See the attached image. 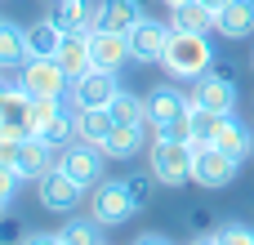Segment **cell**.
Instances as JSON below:
<instances>
[{
  "instance_id": "obj_33",
  "label": "cell",
  "mask_w": 254,
  "mask_h": 245,
  "mask_svg": "<svg viewBox=\"0 0 254 245\" xmlns=\"http://www.w3.org/2000/svg\"><path fill=\"white\" fill-rule=\"evenodd\" d=\"M18 152H22V138L0 134V165H18Z\"/></svg>"
},
{
  "instance_id": "obj_32",
  "label": "cell",
  "mask_w": 254,
  "mask_h": 245,
  "mask_svg": "<svg viewBox=\"0 0 254 245\" xmlns=\"http://www.w3.org/2000/svg\"><path fill=\"white\" fill-rule=\"evenodd\" d=\"M219 241L223 245H254V228H246V223H228V228H219Z\"/></svg>"
},
{
  "instance_id": "obj_38",
  "label": "cell",
  "mask_w": 254,
  "mask_h": 245,
  "mask_svg": "<svg viewBox=\"0 0 254 245\" xmlns=\"http://www.w3.org/2000/svg\"><path fill=\"white\" fill-rule=\"evenodd\" d=\"M165 4H183V0H165Z\"/></svg>"
},
{
  "instance_id": "obj_20",
  "label": "cell",
  "mask_w": 254,
  "mask_h": 245,
  "mask_svg": "<svg viewBox=\"0 0 254 245\" xmlns=\"http://www.w3.org/2000/svg\"><path fill=\"white\" fill-rule=\"evenodd\" d=\"M63 36H67V31H63L54 18L31 22V27H27V58H54L58 45H63Z\"/></svg>"
},
{
  "instance_id": "obj_3",
  "label": "cell",
  "mask_w": 254,
  "mask_h": 245,
  "mask_svg": "<svg viewBox=\"0 0 254 245\" xmlns=\"http://www.w3.org/2000/svg\"><path fill=\"white\" fill-rule=\"evenodd\" d=\"M188 116H192V98L174 85H161L147 94V129L152 134H174L188 138Z\"/></svg>"
},
{
  "instance_id": "obj_18",
  "label": "cell",
  "mask_w": 254,
  "mask_h": 245,
  "mask_svg": "<svg viewBox=\"0 0 254 245\" xmlns=\"http://www.w3.org/2000/svg\"><path fill=\"white\" fill-rule=\"evenodd\" d=\"M49 18L63 31H94L98 27V0H54Z\"/></svg>"
},
{
  "instance_id": "obj_15",
  "label": "cell",
  "mask_w": 254,
  "mask_h": 245,
  "mask_svg": "<svg viewBox=\"0 0 254 245\" xmlns=\"http://www.w3.org/2000/svg\"><path fill=\"white\" fill-rule=\"evenodd\" d=\"M54 62L63 67V76H67V80L85 76V71L94 67V49H89V31H67V36H63V45H58V54H54Z\"/></svg>"
},
{
  "instance_id": "obj_1",
  "label": "cell",
  "mask_w": 254,
  "mask_h": 245,
  "mask_svg": "<svg viewBox=\"0 0 254 245\" xmlns=\"http://www.w3.org/2000/svg\"><path fill=\"white\" fill-rule=\"evenodd\" d=\"M161 67L174 80H196L214 67V45L205 40V31H170V45L161 54Z\"/></svg>"
},
{
  "instance_id": "obj_36",
  "label": "cell",
  "mask_w": 254,
  "mask_h": 245,
  "mask_svg": "<svg viewBox=\"0 0 254 245\" xmlns=\"http://www.w3.org/2000/svg\"><path fill=\"white\" fill-rule=\"evenodd\" d=\"M192 245H223V241H219V232H214V237H196Z\"/></svg>"
},
{
  "instance_id": "obj_7",
  "label": "cell",
  "mask_w": 254,
  "mask_h": 245,
  "mask_svg": "<svg viewBox=\"0 0 254 245\" xmlns=\"http://www.w3.org/2000/svg\"><path fill=\"white\" fill-rule=\"evenodd\" d=\"M116 94H121V80H116V71H107V67H89V71L76 76L71 89H67V98H71L76 107H112Z\"/></svg>"
},
{
  "instance_id": "obj_13",
  "label": "cell",
  "mask_w": 254,
  "mask_h": 245,
  "mask_svg": "<svg viewBox=\"0 0 254 245\" xmlns=\"http://www.w3.org/2000/svg\"><path fill=\"white\" fill-rule=\"evenodd\" d=\"M89 49H94V67H107V71H121L125 62H134L129 31H107V27H94V31H89Z\"/></svg>"
},
{
  "instance_id": "obj_26",
  "label": "cell",
  "mask_w": 254,
  "mask_h": 245,
  "mask_svg": "<svg viewBox=\"0 0 254 245\" xmlns=\"http://www.w3.org/2000/svg\"><path fill=\"white\" fill-rule=\"evenodd\" d=\"M112 116H116V125H147V98L121 89L116 103H112Z\"/></svg>"
},
{
  "instance_id": "obj_39",
  "label": "cell",
  "mask_w": 254,
  "mask_h": 245,
  "mask_svg": "<svg viewBox=\"0 0 254 245\" xmlns=\"http://www.w3.org/2000/svg\"><path fill=\"white\" fill-rule=\"evenodd\" d=\"M63 245H67V241H63Z\"/></svg>"
},
{
  "instance_id": "obj_2",
  "label": "cell",
  "mask_w": 254,
  "mask_h": 245,
  "mask_svg": "<svg viewBox=\"0 0 254 245\" xmlns=\"http://www.w3.org/2000/svg\"><path fill=\"white\" fill-rule=\"evenodd\" d=\"M192 161H196V143H192V138H174V134H156V138H152L147 170L156 174L161 187H183V183H192Z\"/></svg>"
},
{
  "instance_id": "obj_19",
  "label": "cell",
  "mask_w": 254,
  "mask_h": 245,
  "mask_svg": "<svg viewBox=\"0 0 254 245\" xmlns=\"http://www.w3.org/2000/svg\"><path fill=\"white\" fill-rule=\"evenodd\" d=\"M214 147H223V152H228V156H237V161H246V156L254 152V134L241 125V116H237V112H228V116H223Z\"/></svg>"
},
{
  "instance_id": "obj_31",
  "label": "cell",
  "mask_w": 254,
  "mask_h": 245,
  "mask_svg": "<svg viewBox=\"0 0 254 245\" xmlns=\"http://www.w3.org/2000/svg\"><path fill=\"white\" fill-rule=\"evenodd\" d=\"M0 245H22V219L18 214H0Z\"/></svg>"
},
{
  "instance_id": "obj_4",
  "label": "cell",
  "mask_w": 254,
  "mask_h": 245,
  "mask_svg": "<svg viewBox=\"0 0 254 245\" xmlns=\"http://www.w3.org/2000/svg\"><path fill=\"white\" fill-rule=\"evenodd\" d=\"M103 165H107V152L94 147V143H85V138H71V143L63 147V156H58V170L71 174L85 192H94V187L103 183Z\"/></svg>"
},
{
  "instance_id": "obj_6",
  "label": "cell",
  "mask_w": 254,
  "mask_h": 245,
  "mask_svg": "<svg viewBox=\"0 0 254 245\" xmlns=\"http://www.w3.org/2000/svg\"><path fill=\"white\" fill-rule=\"evenodd\" d=\"M18 85H22V94H31V98H63V94L71 89V80L63 76V67H58L54 58H27V62L18 67Z\"/></svg>"
},
{
  "instance_id": "obj_14",
  "label": "cell",
  "mask_w": 254,
  "mask_h": 245,
  "mask_svg": "<svg viewBox=\"0 0 254 245\" xmlns=\"http://www.w3.org/2000/svg\"><path fill=\"white\" fill-rule=\"evenodd\" d=\"M58 156H63V147H54L49 138L36 134V138H22V152H18V165H13V170H18L22 179L36 183L40 174H49V170L58 165Z\"/></svg>"
},
{
  "instance_id": "obj_27",
  "label": "cell",
  "mask_w": 254,
  "mask_h": 245,
  "mask_svg": "<svg viewBox=\"0 0 254 245\" xmlns=\"http://www.w3.org/2000/svg\"><path fill=\"white\" fill-rule=\"evenodd\" d=\"M63 241L67 245H103V223L89 214V219H71L63 228Z\"/></svg>"
},
{
  "instance_id": "obj_17",
  "label": "cell",
  "mask_w": 254,
  "mask_h": 245,
  "mask_svg": "<svg viewBox=\"0 0 254 245\" xmlns=\"http://www.w3.org/2000/svg\"><path fill=\"white\" fill-rule=\"evenodd\" d=\"M112 129H116L112 107H76V138H85L94 147H107Z\"/></svg>"
},
{
  "instance_id": "obj_23",
  "label": "cell",
  "mask_w": 254,
  "mask_h": 245,
  "mask_svg": "<svg viewBox=\"0 0 254 245\" xmlns=\"http://www.w3.org/2000/svg\"><path fill=\"white\" fill-rule=\"evenodd\" d=\"M170 27H174V31H210V27H214V9H205L201 0L170 4Z\"/></svg>"
},
{
  "instance_id": "obj_10",
  "label": "cell",
  "mask_w": 254,
  "mask_h": 245,
  "mask_svg": "<svg viewBox=\"0 0 254 245\" xmlns=\"http://www.w3.org/2000/svg\"><path fill=\"white\" fill-rule=\"evenodd\" d=\"M0 134H9V138H36L31 94H22V85H4L0 80Z\"/></svg>"
},
{
  "instance_id": "obj_30",
  "label": "cell",
  "mask_w": 254,
  "mask_h": 245,
  "mask_svg": "<svg viewBox=\"0 0 254 245\" xmlns=\"http://www.w3.org/2000/svg\"><path fill=\"white\" fill-rule=\"evenodd\" d=\"M22 183H27V179H22L13 165H0V214L9 210V201L18 196V187H22Z\"/></svg>"
},
{
  "instance_id": "obj_22",
  "label": "cell",
  "mask_w": 254,
  "mask_h": 245,
  "mask_svg": "<svg viewBox=\"0 0 254 245\" xmlns=\"http://www.w3.org/2000/svg\"><path fill=\"white\" fill-rule=\"evenodd\" d=\"M138 18H143L138 0H98V27L107 31H129Z\"/></svg>"
},
{
  "instance_id": "obj_11",
  "label": "cell",
  "mask_w": 254,
  "mask_h": 245,
  "mask_svg": "<svg viewBox=\"0 0 254 245\" xmlns=\"http://www.w3.org/2000/svg\"><path fill=\"white\" fill-rule=\"evenodd\" d=\"M188 98H192V107H205V112H219V116L237 112V85L228 76H219V71L196 76V85L188 89Z\"/></svg>"
},
{
  "instance_id": "obj_29",
  "label": "cell",
  "mask_w": 254,
  "mask_h": 245,
  "mask_svg": "<svg viewBox=\"0 0 254 245\" xmlns=\"http://www.w3.org/2000/svg\"><path fill=\"white\" fill-rule=\"evenodd\" d=\"M125 187H129L134 205L143 210V205L152 201V187H156V174H152V170H147V174H129V179H125Z\"/></svg>"
},
{
  "instance_id": "obj_8",
  "label": "cell",
  "mask_w": 254,
  "mask_h": 245,
  "mask_svg": "<svg viewBox=\"0 0 254 245\" xmlns=\"http://www.w3.org/2000/svg\"><path fill=\"white\" fill-rule=\"evenodd\" d=\"M237 170H241V161H237V156H228L223 147L205 143V147H196V161H192V183H201V187L219 192V187H228V183L237 179Z\"/></svg>"
},
{
  "instance_id": "obj_35",
  "label": "cell",
  "mask_w": 254,
  "mask_h": 245,
  "mask_svg": "<svg viewBox=\"0 0 254 245\" xmlns=\"http://www.w3.org/2000/svg\"><path fill=\"white\" fill-rule=\"evenodd\" d=\"M134 245H170V237H161V232H152V237H138Z\"/></svg>"
},
{
  "instance_id": "obj_5",
  "label": "cell",
  "mask_w": 254,
  "mask_h": 245,
  "mask_svg": "<svg viewBox=\"0 0 254 245\" xmlns=\"http://www.w3.org/2000/svg\"><path fill=\"white\" fill-rule=\"evenodd\" d=\"M89 214L103 223V228H116V223H129V214H138L125 179H103L94 187V201H89Z\"/></svg>"
},
{
  "instance_id": "obj_37",
  "label": "cell",
  "mask_w": 254,
  "mask_h": 245,
  "mask_svg": "<svg viewBox=\"0 0 254 245\" xmlns=\"http://www.w3.org/2000/svg\"><path fill=\"white\" fill-rule=\"evenodd\" d=\"M201 4H205V9H214V13H219V9H223V4H228V0H201Z\"/></svg>"
},
{
  "instance_id": "obj_28",
  "label": "cell",
  "mask_w": 254,
  "mask_h": 245,
  "mask_svg": "<svg viewBox=\"0 0 254 245\" xmlns=\"http://www.w3.org/2000/svg\"><path fill=\"white\" fill-rule=\"evenodd\" d=\"M63 112H67L63 98H31V125H36V134H45Z\"/></svg>"
},
{
  "instance_id": "obj_9",
  "label": "cell",
  "mask_w": 254,
  "mask_h": 245,
  "mask_svg": "<svg viewBox=\"0 0 254 245\" xmlns=\"http://www.w3.org/2000/svg\"><path fill=\"white\" fill-rule=\"evenodd\" d=\"M36 196H40V205H45V210H54V214H71V210L85 201V187H80L71 174H63V170L54 165L49 174H40V179H36Z\"/></svg>"
},
{
  "instance_id": "obj_24",
  "label": "cell",
  "mask_w": 254,
  "mask_h": 245,
  "mask_svg": "<svg viewBox=\"0 0 254 245\" xmlns=\"http://www.w3.org/2000/svg\"><path fill=\"white\" fill-rule=\"evenodd\" d=\"M143 129H147V125H116L103 152H107V156H116V161H129V156L143 147Z\"/></svg>"
},
{
  "instance_id": "obj_21",
  "label": "cell",
  "mask_w": 254,
  "mask_h": 245,
  "mask_svg": "<svg viewBox=\"0 0 254 245\" xmlns=\"http://www.w3.org/2000/svg\"><path fill=\"white\" fill-rule=\"evenodd\" d=\"M27 58V27L0 18V71H18Z\"/></svg>"
},
{
  "instance_id": "obj_25",
  "label": "cell",
  "mask_w": 254,
  "mask_h": 245,
  "mask_svg": "<svg viewBox=\"0 0 254 245\" xmlns=\"http://www.w3.org/2000/svg\"><path fill=\"white\" fill-rule=\"evenodd\" d=\"M219 125H223V116H219V112L192 107V116H188V138H192L196 147H205V143H214V138H219Z\"/></svg>"
},
{
  "instance_id": "obj_16",
  "label": "cell",
  "mask_w": 254,
  "mask_h": 245,
  "mask_svg": "<svg viewBox=\"0 0 254 245\" xmlns=\"http://www.w3.org/2000/svg\"><path fill=\"white\" fill-rule=\"evenodd\" d=\"M214 31L228 36V40L254 36V0H228V4L214 13Z\"/></svg>"
},
{
  "instance_id": "obj_34",
  "label": "cell",
  "mask_w": 254,
  "mask_h": 245,
  "mask_svg": "<svg viewBox=\"0 0 254 245\" xmlns=\"http://www.w3.org/2000/svg\"><path fill=\"white\" fill-rule=\"evenodd\" d=\"M22 245H63V232H31L22 237Z\"/></svg>"
},
{
  "instance_id": "obj_12",
  "label": "cell",
  "mask_w": 254,
  "mask_h": 245,
  "mask_svg": "<svg viewBox=\"0 0 254 245\" xmlns=\"http://www.w3.org/2000/svg\"><path fill=\"white\" fill-rule=\"evenodd\" d=\"M170 22H161V18H138L134 27H129V49H134V62H161V54H165V45H170Z\"/></svg>"
}]
</instances>
